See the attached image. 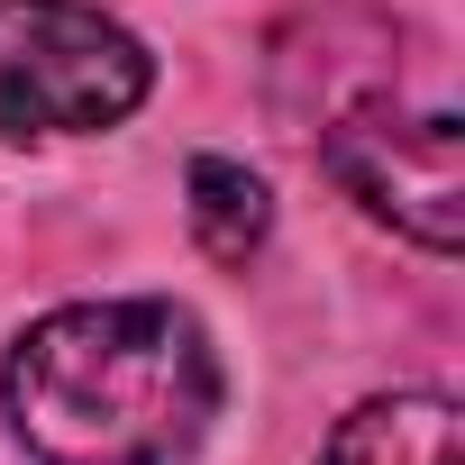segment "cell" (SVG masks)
<instances>
[{
	"instance_id": "obj_4",
	"label": "cell",
	"mask_w": 465,
	"mask_h": 465,
	"mask_svg": "<svg viewBox=\"0 0 465 465\" xmlns=\"http://www.w3.org/2000/svg\"><path fill=\"white\" fill-rule=\"evenodd\" d=\"M320 465H456V401L447 392H383L338 420Z\"/></svg>"
},
{
	"instance_id": "obj_1",
	"label": "cell",
	"mask_w": 465,
	"mask_h": 465,
	"mask_svg": "<svg viewBox=\"0 0 465 465\" xmlns=\"http://www.w3.org/2000/svg\"><path fill=\"white\" fill-rule=\"evenodd\" d=\"M0 401L37 465H183L219 420V356L173 302H74L10 347Z\"/></svg>"
},
{
	"instance_id": "obj_5",
	"label": "cell",
	"mask_w": 465,
	"mask_h": 465,
	"mask_svg": "<svg viewBox=\"0 0 465 465\" xmlns=\"http://www.w3.org/2000/svg\"><path fill=\"white\" fill-rule=\"evenodd\" d=\"M265 228H274V201L247 164H228V155H201L192 164V238L219 256V265H247L265 247Z\"/></svg>"
},
{
	"instance_id": "obj_2",
	"label": "cell",
	"mask_w": 465,
	"mask_h": 465,
	"mask_svg": "<svg viewBox=\"0 0 465 465\" xmlns=\"http://www.w3.org/2000/svg\"><path fill=\"white\" fill-rule=\"evenodd\" d=\"M146 83V46L92 0H0V137L119 128Z\"/></svg>"
},
{
	"instance_id": "obj_3",
	"label": "cell",
	"mask_w": 465,
	"mask_h": 465,
	"mask_svg": "<svg viewBox=\"0 0 465 465\" xmlns=\"http://www.w3.org/2000/svg\"><path fill=\"white\" fill-rule=\"evenodd\" d=\"M329 173L347 201H365L383 228L420 238L429 256H456L465 238V155H456V110H401V101H356L329 128Z\"/></svg>"
}]
</instances>
